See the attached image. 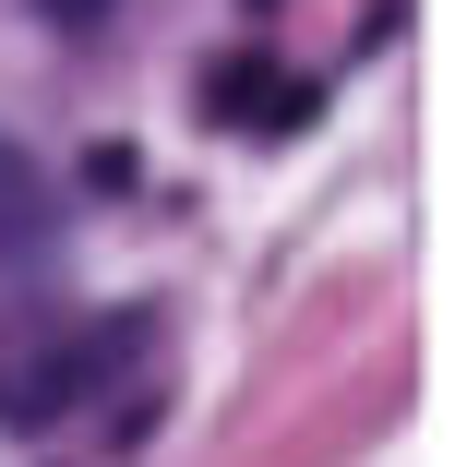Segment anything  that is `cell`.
<instances>
[{
    "label": "cell",
    "instance_id": "1",
    "mask_svg": "<svg viewBox=\"0 0 455 467\" xmlns=\"http://www.w3.org/2000/svg\"><path fill=\"white\" fill-rule=\"evenodd\" d=\"M60 240V216H48V192H36V168L0 144V264H36Z\"/></svg>",
    "mask_w": 455,
    "mask_h": 467
}]
</instances>
